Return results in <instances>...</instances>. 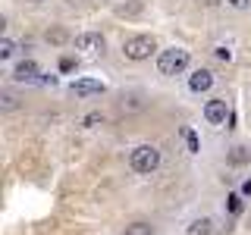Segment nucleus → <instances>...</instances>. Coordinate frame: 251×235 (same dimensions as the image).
Masks as SVG:
<instances>
[{
	"label": "nucleus",
	"instance_id": "1",
	"mask_svg": "<svg viewBox=\"0 0 251 235\" xmlns=\"http://www.w3.org/2000/svg\"><path fill=\"white\" fill-rule=\"evenodd\" d=\"M129 163H132L135 172H154L157 166H160V151H157L154 144H138L135 151H132Z\"/></svg>",
	"mask_w": 251,
	"mask_h": 235
},
{
	"label": "nucleus",
	"instance_id": "2",
	"mask_svg": "<svg viewBox=\"0 0 251 235\" xmlns=\"http://www.w3.org/2000/svg\"><path fill=\"white\" fill-rule=\"evenodd\" d=\"M185 66H188V50H182V47L163 50L160 60H157V69H160V75H179Z\"/></svg>",
	"mask_w": 251,
	"mask_h": 235
},
{
	"label": "nucleus",
	"instance_id": "3",
	"mask_svg": "<svg viewBox=\"0 0 251 235\" xmlns=\"http://www.w3.org/2000/svg\"><path fill=\"white\" fill-rule=\"evenodd\" d=\"M154 50H157V44H154V38H148V35H135L123 44V53L129 60H148Z\"/></svg>",
	"mask_w": 251,
	"mask_h": 235
},
{
	"label": "nucleus",
	"instance_id": "4",
	"mask_svg": "<svg viewBox=\"0 0 251 235\" xmlns=\"http://www.w3.org/2000/svg\"><path fill=\"white\" fill-rule=\"evenodd\" d=\"M75 50H91V53L104 50V35H98V31H85V35H78L75 38Z\"/></svg>",
	"mask_w": 251,
	"mask_h": 235
},
{
	"label": "nucleus",
	"instance_id": "5",
	"mask_svg": "<svg viewBox=\"0 0 251 235\" xmlns=\"http://www.w3.org/2000/svg\"><path fill=\"white\" fill-rule=\"evenodd\" d=\"M204 116H207V122H226V116H229V110H226V100H207V107H204Z\"/></svg>",
	"mask_w": 251,
	"mask_h": 235
},
{
	"label": "nucleus",
	"instance_id": "6",
	"mask_svg": "<svg viewBox=\"0 0 251 235\" xmlns=\"http://www.w3.org/2000/svg\"><path fill=\"white\" fill-rule=\"evenodd\" d=\"M16 82H38V63L35 60H25V63H19L16 66V72H13Z\"/></svg>",
	"mask_w": 251,
	"mask_h": 235
},
{
	"label": "nucleus",
	"instance_id": "7",
	"mask_svg": "<svg viewBox=\"0 0 251 235\" xmlns=\"http://www.w3.org/2000/svg\"><path fill=\"white\" fill-rule=\"evenodd\" d=\"M100 91H104V82H94V78H82V82H73V94H78V97L100 94Z\"/></svg>",
	"mask_w": 251,
	"mask_h": 235
},
{
	"label": "nucleus",
	"instance_id": "8",
	"mask_svg": "<svg viewBox=\"0 0 251 235\" xmlns=\"http://www.w3.org/2000/svg\"><path fill=\"white\" fill-rule=\"evenodd\" d=\"M210 85H214V75H210L207 69H198V72L188 78V88H192V91H207Z\"/></svg>",
	"mask_w": 251,
	"mask_h": 235
},
{
	"label": "nucleus",
	"instance_id": "9",
	"mask_svg": "<svg viewBox=\"0 0 251 235\" xmlns=\"http://www.w3.org/2000/svg\"><path fill=\"white\" fill-rule=\"evenodd\" d=\"M210 232H214V223H210L207 216H204V219H195L192 229H188V235H210Z\"/></svg>",
	"mask_w": 251,
	"mask_h": 235
},
{
	"label": "nucleus",
	"instance_id": "10",
	"mask_svg": "<svg viewBox=\"0 0 251 235\" xmlns=\"http://www.w3.org/2000/svg\"><path fill=\"white\" fill-rule=\"evenodd\" d=\"M248 147H232V154H229V163L232 166H242V163H248Z\"/></svg>",
	"mask_w": 251,
	"mask_h": 235
},
{
	"label": "nucleus",
	"instance_id": "11",
	"mask_svg": "<svg viewBox=\"0 0 251 235\" xmlns=\"http://www.w3.org/2000/svg\"><path fill=\"white\" fill-rule=\"evenodd\" d=\"M123 235H154V229L148 223H132V226H126Z\"/></svg>",
	"mask_w": 251,
	"mask_h": 235
},
{
	"label": "nucleus",
	"instance_id": "12",
	"mask_svg": "<svg viewBox=\"0 0 251 235\" xmlns=\"http://www.w3.org/2000/svg\"><path fill=\"white\" fill-rule=\"evenodd\" d=\"M182 135H185V141H188V151L195 154V151H198V147H201V144H198V135H195L192 129H182Z\"/></svg>",
	"mask_w": 251,
	"mask_h": 235
},
{
	"label": "nucleus",
	"instance_id": "13",
	"mask_svg": "<svg viewBox=\"0 0 251 235\" xmlns=\"http://www.w3.org/2000/svg\"><path fill=\"white\" fill-rule=\"evenodd\" d=\"M13 50H16V47H13V41H10V38H3V41H0V60L13 57Z\"/></svg>",
	"mask_w": 251,
	"mask_h": 235
},
{
	"label": "nucleus",
	"instance_id": "14",
	"mask_svg": "<svg viewBox=\"0 0 251 235\" xmlns=\"http://www.w3.org/2000/svg\"><path fill=\"white\" fill-rule=\"evenodd\" d=\"M229 210H232V213H242V198H239V194L229 198Z\"/></svg>",
	"mask_w": 251,
	"mask_h": 235
},
{
	"label": "nucleus",
	"instance_id": "15",
	"mask_svg": "<svg viewBox=\"0 0 251 235\" xmlns=\"http://www.w3.org/2000/svg\"><path fill=\"white\" fill-rule=\"evenodd\" d=\"M0 100H3V110H16V97H13V94H3Z\"/></svg>",
	"mask_w": 251,
	"mask_h": 235
},
{
	"label": "nucleus",
	"instance_id": "16",
	"mask_svg": "<svg viewBox=\"0 0 251 235\" xmlns=\"http://www.w3.org/2000/svg\"><path fill=\"white\" fill-rule=\"evenodd\" d=\"M98 122H100V113H88V116H85V125H88V129L98 125Z\"/></svg>",
	"mask_w": 251,
	"mask_h": 235
},
{
	"label": "nucleus",
	"instance_id": "17",
	"mask_svg": "<svg viewBox=\"0 0 251 235\" xmlns=\"http://www.w3.org/2000/svg\"><path fill=\"white\" fill-rule=\"evenodd\" d=\"M229 3L235 6V10H248V6H251V0H229Z\"/></svg>",
	"mask_w": 251,
	"mask_h": 235
},
{
	"label": "nucleus",
	"instance_id": "18",
	"mask_svg": "<svg viewBox=\"0 0 251 235\" xmlns=\"http://www.w3.org/2000/svg\"><path fill=\"white\" fill-rule=\"evenodd\" d=\"M242 191H245V194H251V179H248L245 185H242Z\"/></svg>",
	"mask_w": 251,
	"mask_h": 235
},
{
	"label": "nucleus",
	"instance_id": "19",
	"mask_svg": "<svg viewBox=\"0 0 251 235\" xmlns=\"http://www.w3.org/2000/svg\"><path fill=\"white\" fill-rule=\"evenodd\" d=\"M201 3H204V6H217L220 0H201Z\"/></svg>",
	"mask_w": 251,
	"mask_h": 235
},
{
	"label": "nucleus",
	"instance_id": "20",
	"mask_svg": "<svg viewBox=\"0 0 251 235\" xmlns=\"http://www.w3.org/2000/svg\"><path fill=\"white\" fill-rule=\"evenodd\" d=\"M35 3H38V0H35Z\"/></svg>",
	"mask_w": 251,
	"mask_h": 235
}]
</instances>
